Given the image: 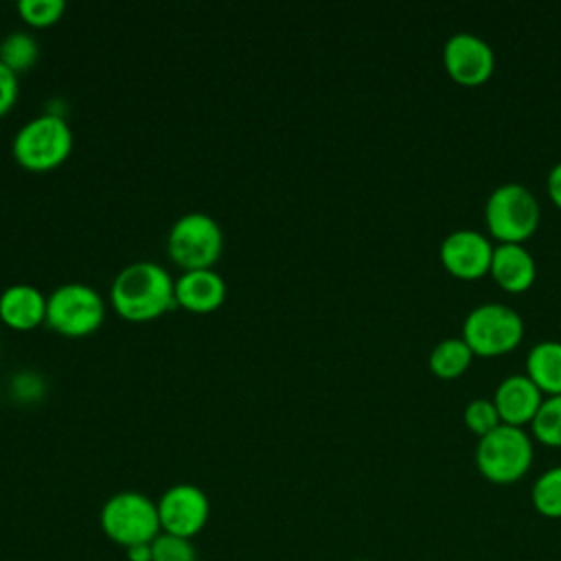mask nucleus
Masks as SVG:
<instances>
[{"instance_id":"1","label":"nucleus","mask_w":561,"mask_h":561,"mask_svg":"<svg viewBox=\"0 0 561 561\" xmlns=\"http://www.w3.org/2000/svg\"><path fill=\"white\" fill-rule=\"evenodd\" d=\"M173 283L167 267L153 261H134L112 280L110 302L127 322H149L175 305Z\"/></svg>"},{"instance_id":"2","label":"nucleus","mask_w":561,"mask_h":561,"mask_svg":"<svg viewBox=\"0 0 561 561\" xmlns=\"http://www.w3.org/2000/svg\"><path fill=\"white\" fill-rule=\"evenodd\" d=\"M72 142V129L66 118L61 114L44 112L15 131L11 153L22 169L44 173L68 160Z\"/></svg>"},{"instance_id":"3","label":"nucleus","mask_w":561,"mask_h":561,"mask_svg":"<svg viewBox=\"0 0 561 561\" xmlns=\"http://www.w3.org/2000/svg\"><path fill=\"white\" fill-rule=\"evenodd\" d=\"M103 535L121 548L151 543L160 533L158 504L140 491H118L110 495L99 513Z\"/></svg>"},{"instance_id":"4","label":"nucleus","mask_w":561,"mask_h":561,"mask_svg":"<svg viewBox=\"0 0 561 561\" xmlns=\"http://www.w3.org/2000/svg\"><path fill=\"white\" fill-rule=\"evenodd\" d=\"M533 440L524 427L497 425L478 438L476 467L480 476L493 484H515L533 465Z\"/></svg>"},{"instance_id":"5","label":"nucleus","mask_w":561,"mask_h":561,"mask_svg":"<svg viewBox=\"0 0 561 561\" xmlns=\"http://www.w3.org/2000/svg\"><path fill=\"white\" fill-rule=\"evenodd\" d=\"M539 202L519 182H506L491 191L484 204V224L497 243H524L539 226Z\"/></svg>"},{"instance_id":"6","label":"nucleus","mask_w":561,"mask_h":561,"mask_svg":"<svg viewBox=\"0 0 561 561\" xmlns=\"http://www.w3.org/2000/svg\"><path fill=\"white\" fill-rule=\"evenodd\" d=\"M105 320L103 296L85 283H64L46 296V324L64 337H85Z\"/></svg>"},{"instance_id":"7","label":"nucleus","mask_w":561,"mask_h":561,"mask_svg":"<svg viewBox=\"0 0 561 561\" xmlns=\"http://www.w3.org/2000/svg\"><path fill=\"white\" fill-rule=\"evenodd\" d=\"M167 252L182 272L215 267L224 252V230L206 213H186L169 228Z\"/></svg>"},{"instance_id":"8","label":"nucleus","mask_w":561,"mask_h":561,"mask_svg":"<svg viewBox=\"0 0 561 561\" xmlns=\"http://www.w3.org/2000/svg\"><path fill=\"white\" fill-rule=\"evenodd\" d=\"M524 337L522 316L500 302L473 307L462 322V340L478 357H500L519 346Z\"/></svg>"},{"instance_id":"9","label":"nucleus","mask_w":561,"mask_h":561,"mask_svg":"<svg viewBox=\"0 0 561 561\" xmlns=\"http://www.w3.org/2000/svg\"><path fill=\"white\" fill-rule=\"evenodd\" d=\"M158 517L162 533L193 539L210 517V500L197 484L178 482L158 497Z\"/></svg>"},{"instance_id":"10","label":"nucleus","mask_w":561,"mask_h":561,"mask_svg":"<svg viewBox=\"0 0 561 561\" xmlns=\"http://www.w3.org/2000/svg\"><path fill=\"white\" fill-rule=\"evenodd\" d=\"M445 72L465 88L482 85L495 70V53L480 35L460 31L447 37L443 46Z\"/></svg>"},{"instance_id":"11","label":"nucleus","mask_w":561,"mask_h":561,"mask_svg":"<svg viewBox=\"0 0 561 561\" xmlns=\"http://www.w3.org/2000/svg\"><path fill=\"white\" fill-rule=\"evenodd\" d=\"M493 248L495 245H491V241L482 232L471 228H458L443 239L438 256L443 267L451 276L460 280H476L489 274Z\"/></svg>"},{"instance_id":"12","label":"nucleus","mask_w":561,"mask_h":561,"mask_svg":"<svg viewBox=\"0 0 561 561\" xmlns=\"http://www.w3.org/2000/svg\"><path fill=\"white\" fill-rule=\"evenodd\" d=\"M228 287L224 276L215 270H186L173 283L175 305L191 313H210L226 300Z\"/></svg>"},{"instance_id":"13","label":"nucleus","mask_w":561,"mask_h":561,"mask_svg":"<svg viewBox=\"0 0 561 561\" xmlns=\"http://www.w3.org/2000/svg\"><path fill=\"white\" fill-rule=\"evenodd\" d=\"M543 401L541 390L526 375H511L500 381L493 403L504 425L524 427L530 425Z\"/></svg>"},{"instance_id":"14","label":"nucleus","mask_w":561,"mask_h":561,"mask_svg":"<svg viewBox=\"0 0 561 561\" xmlns=\"http://www.w3.org/2000/svg\"><path fill=\"white\" fill-rule=\"evenodd\" d=\"M491 278L508 294H519L533 287L537 265L524 243H497L491 259Z\"/></svg>"},{"instance_id":"15","label":"nucleus","mask_w":561,"mask_h":561,"mask_svg":"<svg viewBox=\"0 0 561 561\" xmlns=\"http://www.w3.org/2000/svg\"><path fill=\"white\" fill-rule=\"evenodd\" d=\"M0 320L13 331H31L46 322V296L28 285L15 283L0 294Z\"/></svg>"},{"instance_id":"16","label":"nucleus","mask_w":561,"mask_h":561,"mask_svg":"<svg viewBox=\"0 0 561 561\" xmlns=\"http://www.w3.org/2000/svg\"><path fill=\"white\" fill-rule=\"evenodd\" d=\"M524 375L541 390V394H561V342H537L526 355Z\"/></svg>"},{"instance_id":"17","label":"nucleus","mask_w":561,"mask_h":561,"mask_svg":"<svg viewBox=\"0 0 561 561\" xmlns=\"http://www.w3.org/2000/svg\"><path fill=\"white\" fill-rule=\"evenodd\" d=\"M476 355L462 337H445L430 353V370L438 379H456L467 373Z\"/></svg>"},{"instance_id":"18","label":"nucleus","mask_w":561,"mask_h":561,"mask_svg":"<svg viewBox=\"0 0 561 561\" xmlns=\"http://www.w3.org/2000/svg\"><path fill=\"white\" fill-rule=\"evenodd\" d=\"M37 57H39V44L26 31H13L0 39V61L15 75L31 70Z\"/></svg>"},{"instance_id":"19","label":"nucleus","mask_w":561,"mask_h":561,"mask_svg":"<svg viewBox=\"0 0 561 561\" xmlns=\"http://www.w3.org/2000/svg\"><path fill=\"white\" fill-rule=\"evenodd\" d=\"M533 506L548 519H561V465L543 471L530 491Z\"/></svg>"},{"instance_id":"20","label":"nucleus","mask_w":561,"mask_h":561,"mask_svg":"<svg viewBox=\"0 0 561 561\" xmlns=\"http://www.w3.org/2000/svg\"><path fill=\"white\" fill-rule=\"evenodd\" d=\"M533 436L548 445V447H561V394L546 397L530 423Z\"/></svg>"},{"instance_id":"21","label":"nucleus","mask_w":561,"mask_h":561,"mask_svg":"<svg viewBox=\"0 0 561 561\" xmlns=\"http://www.w3.org/2000/svg\"><path fill=\"white\" fill-rule=\"evenodd\" d=\"M18 13L24 24L33 28H48L64 18L66 2L64 0H20Z\"/></svg>"},{"instance_id":"22","label":"nucleus","mask_w":561,"mask_h":561,"mask_svg":"<svg viewBox=\"0 0 561 561\" xmlns=\"http://www.w3.org/2000/svg\"><path fill=\"white\" fill-rule=\"evenodd\" d=\"M462 421L471 434L482 438L484 434L493 432L497 425H502L497 408L493 399H471L462 412Z\"/></svg>"},{"instance_id":"23","label":"nucleus","mask_w":561,"mask_h":561,"mask_svg":"<svg viewBox=\"0 0 561 561\" xmlns=\"http://www.w3.org/2000/svg\"><path fill=\"white\" fill-rule=\"evenodd\" d=\"M151 561H197L193 539L160 533L151 541Z\"/></svg>"},{"instance_id":"24","label":"nucleus","mask_w":561,"mask_h":561,"mask_svg":"<svg viewBox=\"0 0 561 561\" xmlns=\"http://www.w3.org/2000/svg\"><path fill=\"white\" fill-rule=\"evenodd\" d=\"M13 394L20 401H37L44 394V381L35 373H20L13 377Z\"/></svg>"},{"instance_id":"25","label":"nucleus","mask_w":561,"mask_h":561,"mask_svg":"<svg viewBox=\"0 0 561 561\" xmlns=\"http://www.w3.org/2000/svg\"><path fill=\"white\" fill-rule=\"evenodd\" d=\"M18 92H20V81L18 75L13 70H9L2 61H0V118L11 112V107L18 101Z\"/></svg>"},{"instance_id":"26","label":"nucleus","mask_w":561,"mask_h":561,"mask_svg":"<svg viewBox=\"0 0 561 561\" xmlns=\"http://www.w3.org/2000/svg\"><path fill=\"white\" fill-rule=\"evenodd\" d=\"M546 188H548V197L552 199V204L561 210V162H557L546 180Z\"/></svg>"},{"instance_id":"27","label":"nucleus","mask_w":561,"mask_h":561,"mask_svg":"<svg viewBox=\"0 0 561 561\" xmlns=\"http://www.w3.org/2000/svg\"><path fill=\"white\" fill-rule=\"evenodd\" d=\"M127 561H151V543H142V546H131L125 550Z\"/></svg>"},{"instance_id":"28","label":"nucleus","mask_w":561,"mask_h":561,"mask_svg":"<svg viewBox=\"0 0 561 561\" xmlns=\"http://www.w3.org/2000/svg\"><path fill=\"white\" fill-rule=\"evenodd\" d=\"M355 561H368V559H355Z\"/></svg>"}]
</instances>
